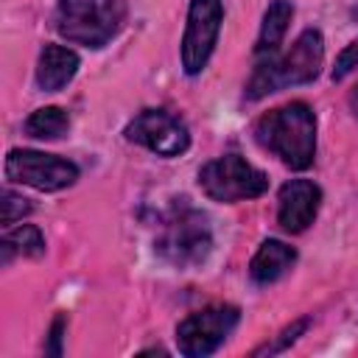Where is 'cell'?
Returning <instances> with one entry per match:
<instances>
[{
	"instance_id": "cell-3",
	"label": "cell",
	"mask_w": 358,
	"mask_h": 358,
	"mask_svg": "<svg viewBox=\"0 0 358 358\" xmlns=\"http://www.w3.org/2000/svg\"><path fill=\"white\" fill-rule=\"evenodd\" d=\"M126 22L123 0H59L56 3V31L84 48L109 45Z\"/></svg>"
},
{
	"instance_id": "cell-4",
	"label": "cell",
	"mask_w": 358,
	"mask_h": 358,
	"mask_svg": "<svg viewBox=\"0 0 358 358\" xmlns=\"http://www.w3.org/2000/svg\"><path fill=\"white\" fill-rule=\"evenodd\" d=\"M157 255L176 268H196L213 252V232L207 218L190 204H179L165 215L157 235Z\"/></svg>"
},
{
	"instance_id": "cell-16",
	"label": "cell",
	"mask_w": 358,
	"mask_h": 358,
	"mask_svg": "<svg viewBox=\"0 0 358 358\" xmlns=\"http://www.w3.org/2000/svg\"><path fill=\"white\" fill-rule=\"evenodd\" d=\"M305 327H308V319H296V322H291V324L280 333V338L266 341L263 347H257V350H255V355H266V352H268V355H274V352H282L288 344H294V341L305 333Z\"/></svg>"
},
{
	"instance_id": "cell-17",
	"label": "cell",
	"mask_w": 358,
	"mask_h": 358,
	"mask_svg": "<svg viewBox=\"0 0 358 358\" xmlns=\"http://www.w3.org/2000/svg\"><path fill=\"white\" fill-rule=\"evenodd\" d=\"M28 213H31V201L6 187V190H3V227H14V224H17L22 215H28Z\"/></svg>"
},
{
	"instance_id": "cell-7",
	"label": "cell",
	"mask_w": 358,
	"mask_h": 358,
	"mask_svg": "<svg viewBox=\"0 0 358 358\" xmlns=\"http://www.w3.org/2000/svg\"><path fill=\"white\" fill-rule=\"evenodd\" d=\"M6 176L17 185H28L42 193H56V190L76 185L78 165L64 157L45 154V151L11 148L6 157Z\"/></svg>"
},
{
	"instance_id": "cell-14",
	"label": "cell",
	"mask_w": 358,
	"mask_h": 358,
	"mask_svg": "<svg viewBox=\"0 0 358 358\" xmlns=\"http://www.w3.org/2000/svg\"><path fill=\"white\" fill-rule=\"evenodd\" d=\"M0 252H3L6 266L14 257H42L45 255V238H42L39 227H34V224H22L17 229L8 227V232L0 241Z\"/></svg>"
},
{
	"instance_id": "cell-6",
	"label": "cell",
	"mask_w": 358,
	"mask_h": 358,
	"mask_svg": "<svg viewBox=\"0 0 358 358\" xmlns=\"http://www.w3.org/2000/svg\"><path fill=\"white\" fill-rule=\"evenodd\" d=\"M241 310L235 305H207L190 316H185L176 327V347L187 358H204L215 352L224 338L238 327Z\"/></svg>"
},
{
	"instance_id": "cell-10",
	"label": "cell",
	"mask_w": 358,
	"mask_h": 358,
	"mask_svg": "<svg viewBox=\"0 0 358 358\" xmlns=\"http://www.w3.org/2000/svg\"><path fill=\"white\" fill-rule=\"evenodd\" d=\"M322 204V190L316 182L310 179H291L280 187L277 196V224L282 232L288 235H299L305 232Z\"/></svg>"
},
{
	"instance_id": "cell-8",
	"label": "cell",
	"mask_w": 358,
	"mask_h": 358,
	"mask_svg": "<svg viewBox=\"0 0 358 358\" xmlns=\"http://www.w3.org/2000/svg\"><path fill=\"white\" fill-rule=\"evenodd\" d=\"M129 143H137L157 157H179L190 148V131L185 120L168 109H143L137 112L126 129H123Z\"/></svg>"
},
{
	"instance_id": "cell-1",
	"label": "cell",
	"mask_w": 358,
	"mask_h": 358,
	"mask_svg": "<svg viewBox=\"0 0 358 358\" xmlns=\"http://www.w3.org/2000/svg\"><path fill=\"white\" fill-rule=\"evenodd\" d=\"M324 62V39L322 31L305 28L296 42L288 50H274L266 56H257V64L246 81V101H260L271 92H280L285 87L310 84Z\"/></svg>"
},
{
	"instance_id": "cell-15",
	"label": "cell",
	"mask_w": 358,
	"mask_h": 358,
	"mask_svg": "<svg viewBox=\"0 0 358 358\" xmlns=\"http://www.w3.org/2000/svg\"><path fill=\"white\" fill-rule=\"evenodd\" d=\"M70 129V117L62 106H42L28 115L25 120V134L36 140H59Z\"/></svg>"
},
{
	"instance_id": "cell-21",
	"label": "cell",
	"mask_w": 358,
	"mask_h": 358,
	"mask_svg": "<svg viewBox=\"0 0 358 358\" xmlns=\"http://www.w3.org/2000/svg\"><path fill=\"white\" fill-rule=\"evenodd\" d=\"M350 14H352V20H358V6H355V8L350 11Z\"/></svg>"
},
{
	"instance_id": "cell-12",
	"label": "cell",
	"mask_w": 358,
	"mask_h": 358,
	"mask_svg": "<svg viewBox=\"0 0 358 358\" xmlns=\"http://www.w3.org/2000/svg\"><path fill=\"white\" fill-rule=\"evenodd\" d=\"M294 263H296V249L277 238H268L257 246V252L249 263V277L257 285H268V282H277Z\"/></svg>"
},
{
	"instance_id": "cell-13",
	"label": "cell",
	"mask_w": 358,
	"mask_h": 358,
	"mask_svg": "<svg viewBox=\"0 0 358 358\" xmlns=\"http://www.w3.org/2000/svg\"><path fill=\"white\" fill-rule=\"evenodd\" d=\"M291 20H294V6L288 0H271L268 8L263 11V22H260V36H257L255 53L266 56V53L280 50L282 39L288 34Z\"/></svg>"
},
{
	"instance_id": "cell-5",
	"label": "cell",
	"mask_w": 358,
	"mask_h": 358,
	"mask_svg": "<svg viewBox=\"0 0 358 358\" xmlns=\"http://www.w3.org/2000/svg\"><path fill=\"white\" fill-rule=\"evenodd\" d=\"M199 187L207 199L221 204H235L246 199H257L268 190V176L246 162L241 154H224L201 165Z\"/></svg>"
},
{
	"instance_id": "cell-18",
	"label": "cell",
	"mask_w": 358,
	"mask_h": 358,
	"mask_svg": "<svg viewBox=\"0 0 358 358\" xmlns=\"http://www.w3.org/2000/svg\"><path fill=\"white\" fill-rule=\"evenodd\" d=\"M358 67V39L355 42H350L341 53H338V59H336V67H333V81H341V78H347L352 70Z\"/></svg>"
},
{
	"instance_id": "cell-9",
	"label": "cell",
	"mask_w": 358,
	"mask_h": 358,
	"mask_svg": "<svg viewBox=\"0 0 358 358\" xmlns=\"http://www.w3.org/2000/svg\"><path fill=\"white\" fill-rule=\"evenodd\" d=\"M224 22L221 0H190L187 25L182 36V67L187 76H199L218 42V31Z\"/></svg>"
},
{
	"instance_id": "cell-19",
	"label": "cell",
	"mask_w": 358,
	"mask_h": 358,
	"mask_svg": "<svg viewBox=\"0 0 358 358\" xmlns=\"http://www.w3.org/2000/svg\"><path fill=\"white\" fill-rule=\"evenodd\" d=\"M64 330H67V319L64 313H59L48 330V344H45V352L48 355H62V338H64Z\"/></svg>"
},
{
	"instance_id": "cell-20",
	"label": "cell",
	"mask_w": 358,
	"mask_h": 358,
	"mask_svg": "<svg viewBox=\"0 0 358 358\" xmlns=\"http://www.w3.org/2000/svg\"><path fill=\"white\" fill-rule=\"evenodd\" d=\"M347 103H350V109H352V115L358 117V84L350 90V98H347Z\"/></svg>"
},
{
	"instance_id": "cell-11",
	"label": "cell",
	"mask_w": 358,
	"mask_h": 358,
	"mask_svg": "<svg viewBox=\"0 0 358 358\" xmlns=\"http://www.w3.org/2000/svg\"><path fill=\"white\" fill-rule=\"evenodd\" d=\"M78 53L64 45H45L36 62V87L42 92H59L78 73Z\"/></svg>"
},
{
	"instance_id": "cell-2",
	"label": "cell",
	"mask_w": 358,
	"mask_h": 358,
	"mask_svg": "<svg viewBox=\"0 0 358 358\" xmlns=\"http://www.w3.org/2000/svg\"><path fill=\"white\" fill-rule=\"evenodd\" d=\"M255 140L291 171H305L316 159V115L305 101L274 106L257 117Z\"/></svg>"
}]
</instances>
